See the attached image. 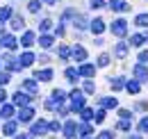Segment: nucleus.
I'll return each mask as SVG.
<instances>
[{
	"mask_svg": "<svg viewBox=\"0 0 148 139\" xmlns=\"http://www.w3.org/2000/svg\"><path fill=\"white\" fill-rule=\"evenodd\" d=\"M14 132H16V121L5 123V135H14Z\"/></svg>",
	"mask_w": 148,
	"mask_h": 139,
	"instance_id": "25",
	"label": "nucleus"
},
{
	"mask_svg": "<svg viewBox=\"0 0 148 139\" xmlns=\"http://www.w3.org/2000/svg\"><path fill=\"white\" fill-rule=\"evenodd\" d=\"M98 139H112V132H100V135H98Z\"/></svg>",
	"mask_w": 148,
	"mask_h": 139,
	"instance_id": "45",
	"label": "nucleus"
},
{
	"mask_svg": "<svg viewBox=\"0 0 148 139\" xmlns=\"http://www.w3.org/2000/svg\"><path fill=\"white\" fill-rule=\"evenodd\" d=\"M27 9H30V12H34V14H37L39 9H41V0H32V2H30V5H27Z\"/></svg>",
	"mask_w": 148,
	"mask_h": 139,
	"instance_id": "29",
	"label": "nucleus"
},
{
	"mask_svg": "<svg viewBox=\"0 0 148 139\" xmlns=\"http://www.w3.org/2000/svg\"><path fill=\"white\" fill-rule=\"evenodd\" d=\"M18 62H21V66H30V64L34 62V55H32V52H23Z\"/></svg>",
	"mask_w": 148,
	"mask_h": 139,
	"instance_id": "13",
	"label": "nucleus"
},
{
	"mask_svg": "<svg viewBox=\"0 0 148 139\" xmlns=\"http://www.w3.org/2000/svg\"><path fill=\"white\" fill-rule=\"evenodd\" d=\"M93 114H96L93 109H87V107L82 109V119H84V121H91V119H93Z\"/></svg>",
	"mask_w": 148,
	"mask_h": 139,
	"instance_id": "32",
	"label": "nucleus"
},
{
	"mask_svg": "<svg viewBox=\"0 0 148 139\" xmlns=\"http://www.w3.org/2000/svg\"><path fill=\"white\" fill-rule=\"evenodd\" d=\"M110 64V55H100L98 57V66H107Z\"/></svg>",
	"mask_w": 148,
	"mask_h": 139,
	"instance_id": "35",
	"label": "nucleus"
},
{
	"mask_svg": "<svg viewBox=\"0 0 148 139\" xmlns=\"http://www.w3.org/2000/svg\"><path fill=\"white\" fill-rule=\"evenodd\" d=\"M23 89H25L27 94H37V82H34V80H25V82H23Z\"/></svg>",
	"mask_w": 148,
	"mask_h": 139,
	"instance_id": "17",
	"label": "nucleus"
},
{
	"mask_svg": "<svg viewBox=\"0 0 148 139\" xmlns=\"http://www.w3.org/2000/svg\"><path fill=\"white\" fill-rule=\"evenodd\" d=\"M77 71H80V75H87V78H91L93 73H96V66H93V64H82Z\"/></svg>",
	"mask_w": 148,
	"mask_h": 139,
	"instance_id": "9",
	"label": "nucleus"
},
{
	"mask_svg": "<svg viewBox=\"0 0 148 139\" xmlns=\"http://www.w3.org/2000/svg\"><path fill=\"white\" fill-rule=\"evenodd\" d=\"M103 5H105V2H103V0H91V7H93V9H100V7H103Z\"/></svg>",
	"mask_w": 148,
	"mask_h": 139,
	"instance_id": "42",
	"label": "nucleus"
},
{
	"mask_svg": "<svg viewBox=\"0 0 148 139\" xmlns=\"http://www.w3.org/2000/svg\"><path fill=\"white\" fill-rule=\"evenodd\" d=\"M21 43H23L25 48H27V46H32V43H34V34H32V32H25L23 39H21Z\"/></svg>",
	"mask_w": 148,
	"mask_h": 139,
	"instance_id": "19",
	"label": "nucleus"
},
{
	"mask_svg": "<svg viewBox=\"0 0 148 139\" xmlns=\"http://www.w3.org/2000/svg\"><path fill=\"white\" fill-rule=\"evenodd\" d=\"M5 66L12 69V71H16V69H21V62H16L12 55H7V57H5Z\"/></svg>",
	"mask_w": 148,
	"mask_h": 139,
	"instance_id": "12",
	"label": "nucleus"
},
{
	"mask_svg": "<svg viewBox=\"0 0 148 139\" xmlns=\"http://www.w3.org/2000/svg\"><path fill=\"white\" fill-rule=\"evenodd\" d=\"M7 82H9V73H7V71H2V73H0V85L5 87Z\"/></svg>",
	"mask_w": 148,
	"mask_h": 139,
	"instance_id": "36",
	"label": "nucleus"
},
{
	"mask_svg": "<svg viewBox=\"0 0 148 139\" xmlns=\"http://www.w3.org/2000/svg\"><path fill=\"white\" fill-rule=\"evenodd\" d=\"M2 36H5V34H2V30H0V39H2Z\"/></svg>",
	"mask_w": 148,
	"mask_h": 139,
	"instance_id": "51",
	"label": "nucleus"
},
{
	"mask_svg": "<svg viewBox=\"0 0 148 139\" xmlns=\"http://www.w3.org/2000/svg\"><path fill=\"white\" fill-rule=\"evenodd\" d=\"M7 100V94H5V89H0V103H5Z\"/></svg>",
	"mask_w": 148,
	"mask_h": 139,
	"instance_id": "48",
	"label": "nucleus"
},
{
	"mask_svg": "<svg viewBox=\"0 0 148 139\" xmlns=\"http://www.w3.org/2000/svg\"><path fill=\"white\" fill-rule=\"evenodd\" d=\"M73 57H75V62H84L87 59V50L82 46H77V48H73Z\"/></svg>",
	"mask_w": 148,
	"mask_h": 139,
	"instance_id": "11",
	"label": "nucleus"
},
{
	"mask_svg": "<svg viewBox=\"0 0 148 139\" xmlns=\"http://www.w3.org/2000/svg\"><path fill=\"white\" fill-rule=\"evenodd\" d=\"M77 135H82V137H89V135H91V125H89V123H82V125L77 128Z\"/></svg>",
	"mask_w": 148,
	"mask_h": 139,
	"instance_id": "20",
	"label": "nucleus"
},
{
	"mask_svg": "<svg viewBox=\"0 0 148 139\" xmlns=\"http://www.w3.org/2000/svg\"><path fill=\"white\" fill-rule=\"evenodd\" d=\"M46 130H48V123H46V121H39V123L32 125V135H43Z\"/></svg>",
	"mask_w": 148,
	"mask_h": 139,
	"instance_id": "10",
	"label": "nucleus"
},
{
	"mask_svg": "<svg viewBox=\"0 0 148 139\" xmlns=\"http://www.w3.org/2000/svg\"><path fill=\"white\" fill-rule=\"evenodd\" d=\"M110 7L114 9V12H128V2L125 0H110Z\"/></svg>",
	"mask_w": 148,
	"mask_h": 139,
	"instance_id": "4",
	"label": "nucleus"
},
{
	"mask_svg": "<svg viewBox=\"0 0 148 139\" xmlns=\"http://www.w3.org/2000/svg\"><path fill=\"white\" fill-rule=\"evenodd\" d=\"M119 114H121V119H130V112H128V109H121Z\"/></svg>",
	"mask_w": 148,
	"mask_h": 139,
	"instance_id": "46",
	"label": "nucleus"
},
{
	"mask_svg": "<svg viewBox=\"0 0 148 139\" xmlns=\"http://www.w3.org/2000/svg\"><path fill=\"white\" fill-rule=\"evenodd\" d=\"M48 130H59V123H57V121H53L50 125H48Z\"/></svg>",
	"mask_w": 148,
	"mask_h": 139,
	"instance_id": "47",
	"label": "nucleus"
},
{
	"mask_svg": "<svg viewBox=\"0 0 148 139\" xmlns=\"http://www.w3.org/2000/svg\"><path fill=\"white\" fill-rule=\"evenodd\" d=\"M103 30H105V23H103L100 18H96V21L91 23V32H93V34H100Z\"/></svg>",
	"mask_w": 148,
	"mask_h": 139,
	"instance_id": "14",
	"label": "nucleus"
},
{
	"mask_svg": "<svg viewBox=\"0 0 148 139\" xmlns=\"http://www.w3.org/2000/svg\"><path fill=\"white\" fill-rule=\"evenodd\" d=\"M0 116H2V119H9V116H14V107H12V105H2V109H0Z\"/></svg>",
	"mask_w": 148,
	"mask_h": 139,
	"instance_id": "18",
	"label": "nucleus"
},
{
	"mask_svg": "<svg viewBox=\"0 0 148 139\" xmlns=\"http://www.w3.org/2000/svg\"><path fill=\"white\" fill-rule=\"evenodd\" d=\"M14 103L21 105V107H27V103H30V96H27V94H23V91H18V94H14Z\"/></svg>",
	"mask_w": 148,
	"mask_h": 139,
	"instance_id": "6",
	"label": "nucleus"
},
{
	"mask_svg": "<svg viewBox=\"0 0 148 139\" xmlns=\"http://www.w3.org/2000/svg\"><path fill=\"white\" fill-rule=\"evenodd\" d=\"M12 28H14V30H23V18L14 16V18H12Z\"/></svg>",
	"mask_w": 148,
	"mask_h": 139,
	"instance_id": "28",
	"label": "nucleus"
},
{
	"mask_svg": "<svg viewBox=\"0 0 148 139\" xmlns=\"http://www.w3.org/2000/svg\"><path fill=\"white\" fill-rule=\"evenodd\" d=\"M43 2H48V5H53V2H57V0H43Z\"/></svg>",
	"mask_w": 148,
	"mask_h": 139,
	"instance_id": "49",
	"label": "nucleus"
},
{
	"mask_svg": "<svg viewBox=\"0 0 148 139\" xmlns=\"http://www.w3.org/2000/svg\"><path fill=\"white\" fill-rule=\"evenodd\" d=\"M116 128H119V130H128V128H130V121H128V119H123V121H119Z\"/></svg>",
	"mask_w": 148,
	"mask_h": 139,
	"instance_id": "40",
	"label": "nucleus"
},
{
	"mask_svg": "<svg viewBox=\"0 0 148 139\" xmlns=\"http://www.w3.org/2000/svg\"><path fill=\"white\" fill-rule=\"evenodd\" d=\"M100 105H103V107H116V105H119V100H116V98H103V100H100Z\"/></svg>",
	"mask_w": 148,
	"mask_h": 139,
	"instance_id": "26",
	"label": "nucleus"
},
{
	"mask_svg": "<svg viewBox=\"0 0 148 139\" xmlns=\"http://www.w3.org/2000/svg\"><path fill=\"white\" fill-rule=\"evenodd\" d=\"M41 46H43V48H50V46H53V36H41Z\"/></svg>",
	"mask_w": 148,
	"mask_h": 139,
	"instance_id": "34",
	"label": "nucleus"
},
{
	"mask_svg": "<svg viewBox=\"0 0 148 139\" xmlns=\"http://www.w3.org/2000/svg\"><path fill=\"white\" fill-rule=\"evenodd\" d=\"M130 139H141V137H130Z\"/></svg>",
	"mask_w": 148,
	"mask_h": 139,
	"instance_id": "52",
	"label": "nucleus"
},
{
	"mask_svg": "<svg viewBox=\"0 0 148 139\" xmlns=\"http://www.w3.org/2000/svg\"><path fill=\"white\" fill-rule=\"evenodd\" d=\"M0 43H2L7 50H14V48H16V39H14L12 34H5L2 39H0Z\"/></svg>",
	"mask_w": 148,
	"mask_h": 139,
	"instance_id": "7",
	"label": "nucleus"
},
{
	"mask_svg": "<svg viewBox=\"0 0 148 139\" xmlns=\"http://www.w3.org/2000/svg\"><path fill=\"white\" fill-rule=\"evenodd\" d=\"M125 89H128L130 94H139V82H137V80H132V82L125 85Z\"/></svg>",
	"mask_w": 148,
	"mask_h": 139,
	"instance_id": "24",
	"label": "nucleus"
},
{
	"mask_svg": "<svg viewBox=\"0 0 148 139\" xmlns=\"http://www.w3.org/2000/svg\"><path fill=\"white\" fill-rule=\"evenodd\" d=\"M114 55H116V57H125V55H128V43H116Z\"/></svg>",
	"mask_w": 148,
	"mask_h": 139,
	"instance_id": "16",
	"label": "nucleus"
},
{
	"mask_svg": "<svg viewBox=\"0 0 148 139\" xmlns=\"http://www.w3.org/2000/svg\"><path fill=\"white\" fill-rule=\"evenodd\" d=\"M84 91H87V94H93V82H87V85H84Z\"/></svg>",
	"mask_w": 148,
	"mask_h": 139,
	"instance_id": "44",
	"label": "nucleus"
},
{
	"mask_svg": "<svg viewBox=\"0 0 148 139\" xmlns=\"http://www.w3.org/2000/svg\"><path fill=\"white\" fill-rule=\"evenodd\" d=\"M134 23H137L139 28H148V14H139V16L134 18Z\"/></svg>",
	"mask_w": 148,
	"mask_h": 139,
	"instance_id": "21",
	"label": "nucleus"
},
{
	"mask_svg": "<svg viewBox=\"0 0 148 139\" xmlns=\"http://www.w3.org/2000/svg\"><path fill=\"white\" fill-rule=\"evenodd\" d=\"M112 32H114L116 36H125V34H128V23H125L123 18L114 21V23H112Z\"/></svg>",
	"mask_w": 148,
	"mask_h": 139,
	"instance_id": "1",
	"label": "nucleus"
},
{
	"mask_svg": "<svg viewBox=\"0 0 148 139\" xmlns=\"http://www.w3.org/2000/svg\"><path fill=\"white\" fill-rule=\"evenodd\" d=\"M69 55H71V50H69L66 46H59V57H64V59H66Z\"/></svg>",
	"mask_w": 148,
	"mask_h": 139,
	"instance_id": "39",
	"label": "nucleus"
},
{
	"mask_svg": "<svg viewBox=\"0 0 148 139\" xmlns=\"http://www.w3.org/2000/svg\"><path fill=\"white\" fill-rule=\"evenodd\" d=\"M77 75H80V71H75V69H69V71H66V78H69L71 82H75V80H77Z\"/></svg>",
	"mask_w": 148,
	"mask_h": 139,
	"instance_id": "30",
	"label": "nucleus"
},
{
	"mask_svg": "<svg viewBox=\"0 0 148 139\" xmlns=\"http://www.w3.org/2000/svg\"><path fill=\"white\" fill-rule=\"evenodd\" d=\"M71 100H73V103H71V107H73L75 112H77V109H80V112L84 109V98H82V91H77V89H75V91H71Z\"/></svg>",
	"mask_w": 148,
	"mask_h": 139,
	"instance_id": "2",
	"label": "nucleus"
},
{
	"mask_svg": "<svg viewBox=\"0 0 148 139\" xmlns=\"http://www.w3.org/2000/svg\"><path fill=\"white\" fill-rule=\"evenodd\" d=\"M144 41H146V36H144V34H134V36H132V46H141Z\"/></svg>",
	"mask_w": 148,
	"mask_h": 139,
	"instance_id": "31",
	"label": "nucleus"
},
{
	"mask_svg": "<svg viewBox=\"0 0 148 139\" xmlns=\"http://www.w3.org/2000/svg\"><path fill=\"white\" fill-rule=\"evenodd\" d=\"M37 78H39V80H43V82H48V80H53V71L43 69V71H39V73H37Z\"/></svg>",
	"mask_w": 148,
	"mask_h": 139,
	"instance_id": "15",
	"label": "nucleus"
},
{
	"mask_svg": "<svg viewBox=\"0 0 148 139\" xmlns=\"http://www.w3.org/2000/svg\"><path fill=\"white\" fill-rule=\"evenodd\" d=\"M93 119H96V123H103V121H105V112H103V109H100V112H96V114H93Z\"/></svg>",
	"mask_w": 148,
	"mask_h": 139,
	"instance_id": "38",
	"label": "nucleus"
},
{
	"mask_svg": "<svg viewBox=\"0 0 148 139\" xmlns=\"http://www.w3.org/2000/svg\"><path fill=\"white\" fill-rule=\"evenodd\" d=\"M16 139H27V137H25V135H21V137H16Z\"/></svg>",
	"mask_w": 148,
	"mask_h": 139,
	"instance_id": "50",
	"label": "nucleus"
},
{
	"mask_svg": "<svg viewBox=\"0 0 148 139\" xmlns=\"http://www.w3.org/2000/svg\"><path fill=\"white\" fill-rule=\"evenodd\" d=\"M73 21H75V28H77V30H84V28H87V18L84 16H75Z\"/></svg>",
	"mask_w": 148,
	"mask_h": 139,
	"instance_id": "23",
	"label": "nucleus"
},
{
	"mask_svg": "<svg viewBox=\"0 0 148 139\" xmlns=\"http://www.w3.org/2000/svg\"><path fill=\"white\" fill-rule=\"evenodd\" d=\"M7 18H12V7H2L0 9V21H7Z\"/></svg>",
	"mask_w": 148,
	"mask_h": 139,
	"instance_id": "27",
	"label": "nucleus"
},
{
	"mask_svg": "<svg viewBox=\"0 0 148 139\" xmlns=\"http://www.w3.org/2000/svg\"><path fill=\"white\" fill-rule=\"evenodd\" d=\"M125 87V80H123V78H114V80H112V89H114V91H119V89H123Z\"/></svg>",
	"mask_w": 148,
	"mask_h": 139,
	"instance_id": "22",
	"label": "nucleus"
},
{
	"mask_svg": "<svg viewBox=\"0 0 148 139\" xmlns=\"http://www.w3.org/2000/svg\"><path fill=\"white\" fill-rule=\"evenodd\" d=\"M134 78H137V82H148V69L144 64H137L134 66Z\"/></svg>",
	"mask_w": 148,
	"mask_h": 139,
	"instance_id": "3",
	"label": "nucleus"
},
{
	"mask_svg": "<svg viewBox=\"0 0 148 139\" xmlns=\"http://www.w3.org/2000/svg\"><path fill=\"white\" fill-rule=\"evenodd\" d=\"M53 98H55V100H59V103H64L66 94H64V91H59V89H55V91H53Z\"/></svg>",
	"mask_w": 148,
	"mask_h": 139,
	"instance_id": "33",
	"label": "nucleus"
},
{
	"mask_svg": "<svg viewBox=\"0 0 148 139\" xmlns=\"http://www.w3.org/2000/svg\"><path fill=\"white\" fill-rule=\"evenodd\" d=\"M32 116H34L32 107H21V112H18V121H32Z\"/></svg>",
	"mask_w": 148,
	"mask_h": 139,
	"instance_id": "8",
	"label": "nucleus"
},
{
	"mask_svg": "<svg viewBox=\"0 0 148 139\" xmlns=\"http://www.w3.org/2000/svg\"><path fill=\"white\" fill-rule=\"evenodd\" d=\"M139 130H141V132H148V116L139 121Z\"/></svg>",
	"mask_w": 148,
	"mask_h": 139,
	"instance_id": "37",
	"label": "nucleus"
},
{
	"mask_svg": "<svg viewBox=\"0 0 148 139\" xmlns=\"http://www.w3.org/2000/svg\"><path fill=\"white\" fill-rule=\"evenodd\" d=\"M75 132H77L75 121H69L66 125H64V135H66V139H75Z\"/></svg>",
	"mask_w": 148,
	"mask_h": 139,
	"instance_id": "5",
	"label": "nucleus"
},
{
	"mask_svg": "<svg viewBox=\"0 0 148 139\" xmlns=\"http://www.w3.org/2000/svg\"><path fill=\"white\" fill-rule=\"evenodd\" d=\"M50 25H53V23L46 18V21H41V25H39V28H41V32H46V30H50Z\"/></svg>",
	"mask_w": 148,
	"mask_h": 139,
	"instance_id": "41",
	"label": "nucleus"
},
{
	"mask_svg": "<svg viewBox=\"0 0 148 139\" xmlns=\"http://www.w3.org/2000/svg\"><path fill=\"white\" fill-rule=\"evenodd\" d=\"M139 62H148V50H141V52H139Z\"/></svg>",
	"mask_w": 148,
	"mask_h": 139,
	"instance_id": "43",
	"label": "nucleus"
}]
</instances>
